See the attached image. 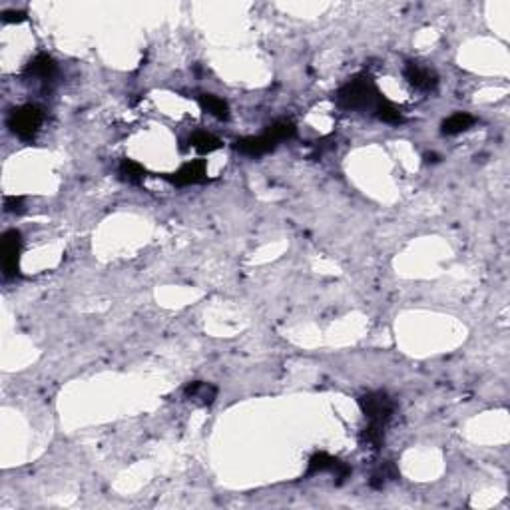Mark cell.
I'll return each mask as SVG.
<instances>
[{
  "label": "cell",
  "instance_id": "cell-21",
  "mask_svg": "<svg viewBox=\"0 0 510 510\" xmlns=\"http://www.w3.org/2000/svg\"><path fill=\"white\" fill-rule=\"evenodd\" d=\"M425 160H427V162H438V156H435V153H427Z\"/></svg>",
  "mask_w": 510,
  "mask_h": 510
},
{
  "label": "cell",
  "instance_id": "cell-4",
  "mask_svg": "<svg viewBox=\"0 0 510 510\" xmlns=\"http://www.w3.org/2000/svg\"><path fill=\"white\" fill-rule=\"evenodd\" d=\"M20 251H22V235L19 229H8L2 235V271L6 279L20 275Z\"/></svg>",
  "mask_w": 510,
  "mask_h": 510
},
{
  "label": "cell",
  "instance_id": "cell-11",
  "mask_svg": "<svg viewBox=\"0 0 510 510\" xmlns=\"http://www.w3.org/2000/svg\"><path fill=\"white\" fill-rule=\"evenodd\" d=\"M474 116L467 112H454L453 116H449L447 120H443L440 124V132L445 136H458V134L467 132L469 128H473Z\"/></svg>",
  "mask_w": 510,
  "mask_h": 510
},
{
  "label": "cell",
  "instance_id": "cell-5",
  "mask_svg": "<svg viewBox=\"0 0 510 510\" xmlns=\"http://www.w3.org/2000/svg\"><path fill=\"white\" fill-rule=\"evenodd\" d=\"M319 473H331L337 478V485L345 482V478L351 474V467L341 460L337 456H331L327 453H315L307 463V473L305 476H313Z\"/></svg>",
  "mask_w": 510,
  "mask_h": 510
},
{
  "label": "cell",
  "instance_id": "cell-20",
  "mask_svg": "<svg viewBox=\"0 0 510 510\" xmlns=\"http://www.w3.org/2000/svg\"><path fill=\"white\" fill-rule=\"evenodd\" d=\"M24 20H26L24 10H6V12H2V22L4 24H20Z\"/></svg>",
  "mask_w": 510,
  "mask_h": 510
},
{
  "label": "cell",
  "instance_id": "cell-1",
  "mask_svg": "<svg viewBox=\"0 0 510 510\" xmlns=\"http://www.w3.org/2000/svg\"><path fill=\"white\" fill-rule=\"evenodd\" d=\"M385 96L381 94L375 80L369 74H357L345 82L335 94V104L349 112H377Z\"/></svg>",
  "mask_w": 510,
  "mask_h": 510
},
{
  "label": "cell",
  "instance_id": "cell-16",
  "mask_svg": "<svg viewBox=\"0 0 510 510\" xmlns=\"http://www.w3.org/2000/svg\"><path fill=\"white\" fill-rule=\"evenodd\" d=\"M361 440L363 445H367L369 449L373 451H379L383 447V440H385V427L383 425H377V423H369L363 433H361Z\"/></svg>",
  "mask_w": 510,
  "mask_h": 510
},
{
  "label": "cell",
  "instance_id": "cell-15",
  "mask_svg": "<svg viewBox=\"0 0 510 510\" xmlns=\"http://www.w3.org/2000/svg\"><path fill=\"white\" fill-rule=\"evenodd\" d=\"M377 120L381 122H385V124H393V126H399V124H403L405 122V116L401 112V108H397L391 100H383V104L377 108V112L373 114Z\"/></svg>",
  "mask_w": 510,
  "mask_h": 510
},
{
  "label": "cell",
  "instance_id": "cell-7",
  "mask_svg": "<svg viewBox=\"0 0 510 510\" xmlns=\"http://www.w3.org/2000/svg\"><path fill=\"white\" fill-rule=\"evenodd\" d=\"M403 74L407 78V82L421 90V92H435L438 86V74L431 66H423L421 62H407Z\"/></svg>",
  "mask_w": 510,
  "mask_h": 510
},
{
  "label": "cell",
  "instance_id": "cell-8",
  "mask_svg": "<svg viewBox=\"0 0 510 510\" xmlns=\"http://www.w3.org/2000/svg\"><path fill=\"white\" fill-rule=\"evenodd\" d=\"M275 148H277V142L265 132L262 136H246V138L235 140V150L247 158H262Z\"/></svg>",
  "mask_w": 510,
  "mask_h": 510
},
{
  "label": "cell",
  "instance_id": "cell-13",
  "mask_svg": "<svg viewBox=\"0 0 510 510\" xmlns=\"http://www.w3.org/2000/svg\"><path fill=\"white\" fill-rule=\"evenodd\" d=\"M198 102H200V108L204 112L211 114L213 118H217V120H227L229 118V104L224 98L215 94H200Z\"/></svg>",
  "mask_w": 510,
  "mask_h": 510
},
{
  "label": "cell",
  "instance_id": "cell-9",
  "mask_svg": "<svg viewBox=\"0 0 510 510\" xmlns=\"http://www.w3.org/2000/svg\"><path fill=\"white\" fill-rule=\"evenodd\" d=\"M56 74V62L48 54H38L24 68V78H34L40 82H48Z\"/></svg>",
  "mask_w": 510,
  "mask_h": 510
},
{
  "label": "cell",
  "instance_id": "cell-18",
  "mask_svg": "<svg viewBox=\"0 0 510 510\" xmlns=\"http://www.w3.org/2000/svg\"><path fill=\"white\" fill-rule=\"evenodd\" d=\"M399 476L397 473V469H395V465L393 463H385L383 467H379L377 471L373 473V476H371V487L373 489H383L385 485H387V480H395Z\"/></svg>",
  "mask_w": 510,
  "mask_h": 510
},
{
  "label": "cell",
  "instance_id": "cell-14",
  "mask_svg": "<svg viewBox=\"0 0 510 510\" xmlns=\"http://www.w3.org/2000/svg\"><path fill=\"white\" fill-rule=\"evenodd\" d=\"M118 176H120L124 182L132 184V186H140V184L144 182V178H146V170H144V166L138 164L136 160L124 158V160L120 162V166H118Z\"/></svg>",
  "mask_w": 510,
  "mask_h": 510
},
{
  "label": "cell",
  "instance_id": "cell-19",
  "mask_svg": "<svg viewBox=\"0 0 510 510\" xmlns=\"http://www.w3.org/2000/svg\"><path fill=\"white\" fill-rule=\"evenodd\" d=\"M24 198H20V195H6L4 198V211L6 213H24Z\"/></svg>",
  "mask_w": 510,
  "mask_h": 510
},
{
  "label": "cell",
  "instance_id": "cell-6",
  "mask_svg": "<svg viewBox=\"0 0 510 510\" xmlns=\"http://www.w3.org/2000/svg\"><path fill=\"white\" fill-rule=\"evenodd\" d=\"M164 180H168L171 186L178 188H186V186H198V184H206L208 182V168H206V160H191L188 164H184L182 168L173 173H166Z\"/></svg>",
  "mask_w": 510,
  "mask_h": 510
},
{
  "label": "cell",
  "instance_id": "cell-10",
  "mask_svg": "<svg viewBox=\"0 0 510 510\" xmlns=\"http://www.w3.org/2000/svg\"><path fill=\"white\" fill-rule=\"evenodd\" d=\"M184 395L189 401H198L200 405L209 407L217 397V387H213L211 383H204V381H191L184 387Z\"/></svg>",
  "mask_w": 510,
  "mask_h": 510
},
{
  "label": "cell",
  "instance_id": "cell-3",
  "mask_svg": "<svg viewBox=\"0 0 510 510\" xmlns=\"http://www.w3.org/2000/svg\"><path fill=\"white\" fill-rule=\"evenodd\" d=\"M359 407L369 423H377L383 427L391 421V416L395 413V403L385 391H373V393L363 395L359 399Z\"/></svg>",
  "mask_w": 510,
  "mask_h": 510
},
{
  "label": "cell",
  "instance_id": "cell-2",
  "mask_svg": "<svg viewBox=\"0 0 510 510\" xmlns=\"http://www.w3.org/2000/svg\"><path fill=\"white\" fill-rule=\"evenodd\" d=\"M42 122H44V112H42V108H38L36 104L19 106L6 118L8 130L24 142H32L36 138V134L42 128Z\"/></svg>",
  "mask_w": 510,
  "mask_h": 510
},
{
  "label": "cell",
  "instance_id": "cell-12",
  "mask_svg": "<svg viewBox=\"0 0 510 510\" xmlns=\"http://www.w3.org/2000/svg\"><path fill=\"white\" fill-rule=\"evenodd\" d=\"M189 146L198 151L200 156H208L211 151L220 150L224 146V142L217 136H213V134L209 132H193L189 136Z\"/></svg>",
  "mask_w": 510,
  "mask_h": 510
},
{
  "label": "cell",
  "instance_id": "cell-17",
  "mask_svg": "<svg viewBox=\"0 0 510 510\" xmlns=\"http://www.w3.org/2000/svg\"><path fill=\"white\" fill-rule=\"evenodd\" d=\"M265 134H269L277 144L279 142H285V140H293L295 138V134H297V128H295V124L293 122H289V120H277V122H273Z\"/></svg>",
  "mask_w": 510,
  "mask_h": 510
}]
</instances>
